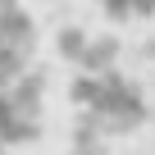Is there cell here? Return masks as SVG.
<instances>
[{
  "label": "cell",
  "instance_id": "obj_1",
  "mask_svg": "<svg viewBox=\"0 0 155 155\" xmlns=\"http://www.w3.org/2000/svg\"><path fill=\"white\" fill-rule=\"evenodd\" d=\"M41 114V73L32 68V23L14 0H0V150L32 137Z\"/></svg>",
  "mask_w": 155,
  "mask_h": 155
},
{
  "label": "cell",
  "instance_id": "obj_2",
  "mask_svg": "<svg viewBox=\"0 0 155 155\" xmlns=\"http://www.w3.org/2000/svg\"><path fill=\"white\" fill-rule=\"evenodd\" d=\"M96 5H101L105 14L123 18V23H132V18H150V14H155V0H96Z\"/></svg>",
  "mask_w": 155,
  "mask_h": 155
}]
</instances>
